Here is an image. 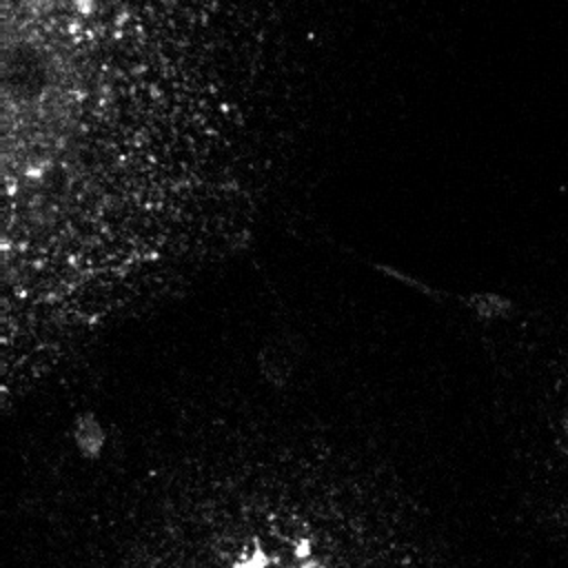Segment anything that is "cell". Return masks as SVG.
Segmentation results:
<instances>
[{
  "label": "cell",
  "mask_w": 568,
  "mask_h": 568,
  "mask_svg": "<svg viewBox=\"0 0 568 568\" xmlns=\"http://www.w3.org/2000/svg\"><path fill=\"white\" fill-rule=\"evenodd\" d=\"M73 437H75L78 448L87 457H95L102 450V446H104V430H102V426L98 424V419L91 413H82L75 419Z\"/></svg>",
  "instance_id": "1"
}]
</instances>
